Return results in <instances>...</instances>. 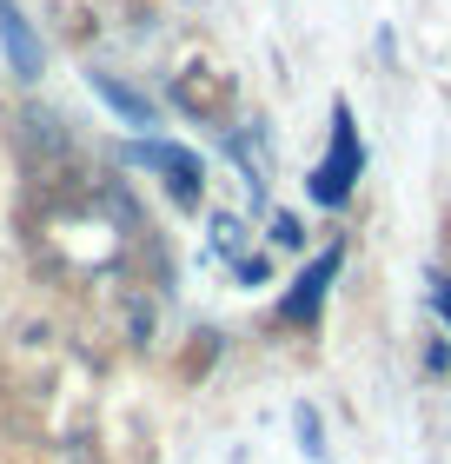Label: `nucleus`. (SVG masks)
Wrapping results in <instances>:
<instances>
[{"label":"nucleus","mask_w":451,"mask_h":464,"mask_svg":"<svg viewBox=\"0 0 451 464\" xmlns=\"http://www.w3.org/2000/svg\"><path fill=\"white\" fill-rule=\"evenodd\" d=\"M358 173H365V146H358V126H352V107L338 100L332 107V146H326V160L306 173V193L319 199V206H346L352 199V186H358Z\"/></svg>","instance_id":"nucleus-1"},{"label":"nucleus","mask_w":451,"mask_h":464,"mask_svg":"<svg viewBox=\"0 0 451 464\" xmlns=\"http://www.w3.org/2000/svg\"><path fill=\"white\" fill-rule=\"evenodd\" d=\"M126 160L146 166V173H160L166 193H173L180 206H200V193H206V166H200V153H186V146H166V140H140V146H126Z\"/></svg>","instance_id":"nucleus-2"},{"label":"nucleus","mask_w":451,"mask_h":464,"mask_svg":"<svg viewBox=\"0 0 451 464\" xmlns=\"http://www.w3.org/2000/svg\"><path fill=\"white\" fill-rule=\"evenodd\" d=\"M338 266H346V246L332 239V246L319 252V259L299 272V279H292L286 299H279V325H312V319H319V305H326V285L338 279Z\"/></svg>","instance_id":"nucleus-3"},{"label":"nucleus","mask_w":451,"mask_h":464,"mask_svg":"<svg viewBox=\"0 0 451 464\" xmlns=\"http://www.w3.org/2000/svg\"><path fill=\"white\" fill-rule=\"evenodd\" d=\"M0 47H7V67H14V80H40L47 53H40V40H34V27H27V14H20L14 0H0Z\"/></svg>","instance_id":"nucleus-4"},{"label":"nucleus","mask_w":451,"mask_h":464,"mask_svg":"<svg viewBox=\"0 0 451 464\" xmlns=\"http://www.w3.org/2000/svg\"><path fill=\"white\" fill-rule=\"evenodd\" d=\"M93 80V93L106 100V107H113L126 126H153V100H146V93H133V87H120V80L113 73H87Z\"/></svg>","instance_id":"nucleus-5"},{"label":"nucleus","mask_w":451,"mask_h":464,"mask_svg":"<svg viewBox=\"0 0 451 464\" xmlns=\"http://www.w3.org/2000/svg\"><path fill=\"white\" fill-rule=\"evenodd\" d=\"M292 425H299V445H306V458H326V431H319V411H312V405H299Z\"/></svg>","instance_id":"nucleus-6"},{"label":"nucleus","mask_w":451,"mask_h":464,"mask_svg":"<svg viewBox=\"0 0 451 464\" xmlns=\"http://www.w3.org/2000/svg\"><path fill=\"white\" fill-rule=\"evenodd\" d=\"M272 246H286V252H299V246H306V226H299L292 213H279V219H272Z\"/></svg>","instance_id":"nucleus-7"},{"label":"nucleus","mask_w":451,"mask_h":464,"mask_svg":"<svg viewBox=\"0 0 451 464\" xmlns=\"http://www.w3.org/2000/svg\"><path fill=\"white\" fill-rule=\"evenodd\" d=\"M212 246H220V252H240V219H212Z\"/></svg>","instance_id":"nucleus-8"},{"label":"nucleus","mask_w":451,"mask_h":464,"mask_svg":"<svg viewBox=\"0 0 451 464\" xmlns=\"http://www.w3.org/2000/svg\"><path fill=\"white\" fill-rule=\"evenodd\" d=\"M266 272H272V266L252 252V259H240V285H266Z\"/></svg>","instance_id":"nucleus-9"},{"label":"nucleus","mask_w":451,"mask_h":464,"mask_svg":"<svg viewBox=\"0 0 451 464\" xmlns=\"http://www.w3.org/2000/svg\"><path fill=\"white\" fill-rule=\"evenodd\" d=\"M425 365H432V372H451V345H445V339H438V345H432V352H425Z\"/></svg>","instance_id":"nucleus-10"},{"label":"nucleus","mask_w":451,"mask_h":464,"mask_svg":"<svg viewBox=\"0 0 451 464\" xmlns=\"http://www.w3.org/2000/svg\"><path fill=\"white\" fill-rule=\"evenodd\" d=\"M432 305H438V319L451 325V279H438V292H432Z\"/></svg>","instance_id":"nucleus-11"}]
</instances>
